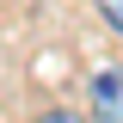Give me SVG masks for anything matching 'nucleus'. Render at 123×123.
<instances>
[{
	"mask_svg": "<svg viewBox=\"0 0 123 123\" xmlns=\"http://www.w3.org/2000/svg\"><path fill=\"white\" fill-rule=\"evenodd\" d=\"M92 6H98V18H105V25L123 37V0H92Z\"/></svg>",
	"mask_w": 123,
	"mask_h": 123,
	"instance_id": "nucleus-3",
	"label": "nucleus"
},
{
	"mask_svg": "<svg viewBox=\"0 0 123 123\" xmlns=\"http://www.w3.org/2000/svg\"><path fill=\"white\" fill-rule=\"evenodd\" d=\"M86 117L92 123H123V68L117 62L86 74Z\"/></svg>",
	"mask_w": 123,
	"mask_h": 123,
	"instance_id": "nucleus-1",
	"label": "nucleus"
},
{
	"mask_svg": "<svg viewBox=\"0 0 123 123\" xmlns=\"http://www.w3.org/2000/svg\"><path fill=\"white\" fill-rule=\"evenodd\" d=\"M31 123H92L86 111H74V105H49V111H37Z\"/></svg>",
	"mask_w": 123,
	"mask_h": 123,
	"instance_id": "nucleus-2",
	"label": "nucleus"
}]
</instances>
